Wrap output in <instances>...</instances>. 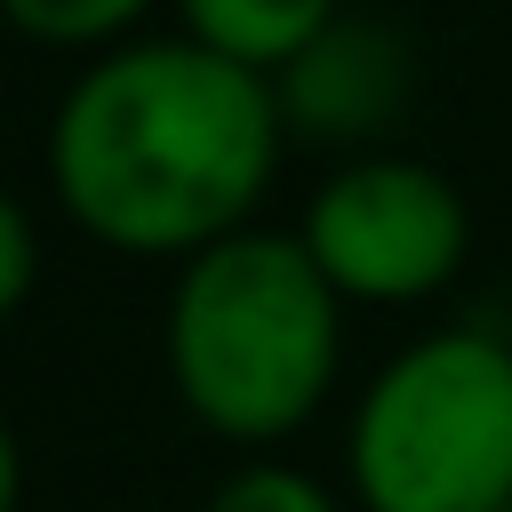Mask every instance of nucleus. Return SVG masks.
Listing matches in <instances>:
<instances>
[{"mask_svg":"<svg viewBox=\"0 0 512 512\" xmlns=\"http://www.w3.org/2000/svg\"><path fill=\"white\" fill-rule=\"evenodd\" d=\"M288 144L280 88L200 40L104 48L48 120V192L64 224L120 256H176L248 232Z\"/></svg>","mask_w":512,"mask_h":512,"instance_id":"obj_1","label":"nucleus"},{"mask_svg":"<svg viewBox=\"0 0 512 512\" xmlns=\"http://www.w3.org/2000/svg\"><path fill=\"white\" fill-rule=\"evenodd\" d=\"M176 400L232 448H272L304 432L336 384L344 296L296 232H232L200 248L160 320Z\"/></svg>","mask_w":512,"mask_h":512,"instance_id":"obj_2","label":"nucleus"},{"mask_svg":"<svg viewBox=\"0 0 512 512\" xmlns=\"http://www.w3.org/2000/svg\"><path fill=\"white\" fill-rule=\"evenodd\" d=\"M360 512H512V344L440 328L384 360L344 432Z\"/></svg>","mask_w":512,"mask_h":512,"instance_id":"obj_3","label":"nucleus"},{"mask_svg":"<svg viewBox=\"0 0 512 512\" xmlns=\"http://www.w3.org/2000/svg\"><path fill=\"white\" fill-rule=\"evenodd\" d=\"M296 240L328 272L344 304H424L440 296L472 256V208L464 192L424 160H344L312 200Z\"/></svg>","mask_w":512,"mask_h":512,"instance_id":"obj_4","label":"nucleus"},{"mask_svg":"<svg viewBox=\"0 0 512 512\" xmlns=\"http://www.w3.org/2000/svg\"><path fill=\"white\" fill-rule=\"evenodd\" d=\"M408 80H416V64H408V48H400L384 24L336 16L272 88H280L288 128L352 144V136H376V128L408 104Z\"/></svg>","mask_w":512,"mask_h":512,"instance_id":"obj_5","label":"nucleus"},{"mask_svg":"<svg viewBox=\"0 0 512 512\" xmlns=\"http://www.w3.org/2000/svg\"><path fill=\"white\" fill-rule=\"evenodd\" d=\"M176 16H184V40H200V48L232 56V64H248V72L280 80L344 16V0H176Z\"/></svg>","mask_w":512,"mask_h":512,"instance_id":"obj_6","label":"nucleus"},{"mask_svg":"<svg viewBox=\"0 0 512 512\" xmlns=\"http://www.w3.org/2000/svg\"><path fill=\"white\" fill-rule=\"evenodd\" d=\"M8 8V24L24 32V40H40V48H120L128 40V24L136 16H152L160 0H0Z\"/></svg>","mask_w":512,"mask_h":512,"instance_id":"obj_7","label":"nucleus"},{"mask_svg":"<svg viewBox=\"0 0 512 512\" xmlns=\"http://www.w3.org/2000/svg\"><path fill=\"white\" fill-rule=\"evenodd\" d=\"M200 512H344V504L296 464H240L232 480H216Z\"/></svg>","mask_w":512,"mask_h":512,"instance_id":"obj_8","label":"nucleus"},{"mask_svg":"<svg viewBox=\"0 0 512 512\" xmlns=\"http://www.w3.org/2000/svg\"><path fill=\"white\" fill-rule=\"evenodd\" d=\"M0 256H8L0 264V304L16 312L32 296V216L24 208H0Z\"/></svg>","mask_w":512,"mask_h":512,"instance_id":"obj_9","label":"nucleus"}]
</instances>
